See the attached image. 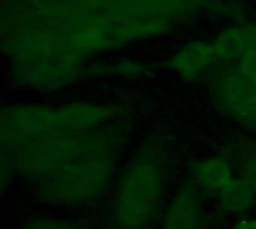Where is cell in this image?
I'll return each instance as SVG.
<instances>
[{"label": "cell", "mask_w": 256, "mask_h": 229, "mask_svg": "<svg viewBox=\"0 0 256 229\" xmlns=\"http://www.w3.org/2000/svg\"><path fill=\"white\" fill-rule=\"evenodd\" d=\"M222 0H3L2 34H33L54 52L86 60L154 39Z\"/></svg>", "instance_id": "obj_1"}, {"label": "cell", "mask_w": 256, "mask_h": 229, "mask_svg": "<svg viewBox=\"0 0 256 229\" xmlns=\"http://www.w3.org/2000/svg\"><path fill=\"white\" fill-rule=\"evenodd\" d=\"M171 153L156 138L141 142L123 164L112 186L106 229H152L168 204Z\"/></svg>", "instance_id": "obj_2"}, {"label": "cell", "mask_w": 256, "mask_h": 229, "mask_svg": "<svg viewBox=\"0 0 256 229\" xmlns=\"http://www.w3.org/2000/svg\"><path fill=\"white\" fill-rule=\"evenodd\" d=\"M120 108L100 102L10 104L2 108L0 152H12L28 142L57 135L99 129L120 122Z\"/></svg>", "instance_id": "obj_3"}, {"label": "cell", "mask_w": 256, "mask_h": 229, "mask_svg": "<svg viewBox=\"0 0 256 229\" xmlns=\"http://www.w3.org/2000/svg\"><path fill=\"white\" fill-rule=\"evenodd\" d=\"M128 126L122 122L75 134H57L28 142L12 152H0L2 188L8 180L21 178L30 184L80 156L111 146H126L129 135Z\"/></svg>", "instance_id": "obj_4"}, {"label": "cell", "mask_w": 256, "mask_h": 229, "mask_svg": "<svg viewBox=\"0 0 256 229\" xmlns=\"http://www.w3.org/2000/svg\"><path fill=\"white\" fill-rule=\"evenodd\" d=\"M124 147L111 146L88 152L28 188L39 202L57 208L80 210L94 206L114 186Z\"/></svg>", "instance_id": "obj_5"}, {"label": "cell", "mask_w": 256, "mask_h": 229, "mask_svg": "<svg viewBox=\"0 0 256 229\" xmlns=\"http://www.w3.org/2000/svg\"><path fill=\"white\" fill-rule=\"evenodd\" d=\"M207 81L214 108L250 136H256V81L234 68H219Z\"/></svg>", "instance_id": "obj_6"}, {"label": "cell", "mask_w": 256, "mask_h": 229, "mask_svg": "<svg viewBox=\"0 0 256 229\" xmlns=\"http://www.w3.org/2000/svg\"><path fill=\"white\" fill-rule=\"evenodd\" d=\"M206 196L186 180L170 198L159 229H208Z\"/></svg>", "instance_id": "obj_7"}, {"label": "cell", "mask_w": 256, "mask_h": 229, "mask_svg": "<svg viewBox=\"0 0 256 229\" xmlns=\"http://www.w3.org/2000/svg\"><path fill=\"white\" fill-rule=\"evenodd\" d=\"M170 68L184 81L208 78L220 68V60L213 39H196L182 45L171 57Z\"/></svg>", "instance_id": "obj_8"}, {"label": "cell", "mask_w": 256, "mask_h": 229, "mask_svg": "<svg viewBox=\"0 0 256 229\" xmlns=\"http://www.w3.org/2000/svg\"><path fill=\"white\" fill-rule=\"evenodd\" d=\"M237 170L225 153L204 158L195 162L190 168L189 182L206 196H216L237 177Z\"/></svg>", "instance_id": "obj_9"}, {"label": "cell", "mask_w": 256, "mask_h": 229, "mask_svg": "<svg viewBox=\"0 0 256 229\" xmlns=\"http://www.w3.org/2000/svg\"><path fill=\"white\" fill-rule=\"evenodd\" d=\"M213 44L220 68H234L246 54L256 50V22L236 24L220 32Z\"/></svg>", "instance_id": "obj_10"}, {"label": "cell", "mask_w": 256, "mask_h": 229, "mask_svg": "<svg viewBox=\"0 0 256 229\" xmlns=\"http://www.w3.org/2000/svg\"><path fill=\"white\" fill-rule=\"evenodd\" d=\"M224 153L231 159L237 172L250 184L256 196V140L237 136L228 142Z\"/></svg>", "instance_id": "obj_11"}, {"label": "cell", "mask_w": 256, "mask_h": 229, "mask_svg": "<svg viewBox=\"0 0 256 229\" xmlns=\"http://www.w3.org/2000/svg\"><path fill=\"white\" fill-rule=\"evenodd\" d=\"M220 210L230 214L248 213L256 207V196L250 184L240 176L237 177L216 196Z\"/></svg>", "instance_id": "obj_12"}, {"label": "cell", "mask_w": 256, "mask_h": 229, "mask_svg": "<svg viewBox=\"0 0 256 229\" xmlns=\"http://www.w3.org/2000/svg\"><path fill=\"white\" fill-rule=\"evenodd\" d=\"M93 75L99 76H116V78H136L141 74L146 72L147 66L142 62L138 60H122V62H112L108 64H100V66H86Z\"/></svg>", "instance_id": "obj_13"}, {"label": "cell", "mask_w": 256, "mask_h": 229, "mask_svg": "<svg viewBox=\"0 0 256 229\" xmlns=\"http://www.w3.org/2000/svg\"><path fill=\"white\" fill-rule=\"evenodd\" d=\"M20 229H86L84 224L62 216H33Z\"/></svg>", "instance_id": "obj_14"}, {"label": "cell", "mask_w": 256, "mask_h": 229, "mask_svg": "<svg viewBox=\"0 0 256 229\" xmlns=\"http://www.w3.org/2000/svg\"><path fill=\"white\" fill-rule=\"evenodd\" d=\"M234 69H237L242 75L250 78L256 81V50L250 51L249 54H246L236 66Z\"/></svg>", "instance_id": "obj_15"}, {"label": "cell", "mask_w": 256, "mask_h": 229, "mask_svg": "<svg viewBox=\"0 0 256 229\" xmlns=\"http://www.w3.org/2000/svg\"><path fill=\"white\" fill-rule=\"evenodd\" d=\"M232 229H256V218H243Z\"/></svg>", "instance_id": "obj_16"}]
</instances>
